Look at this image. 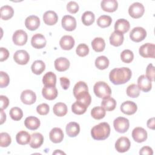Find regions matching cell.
<instances>
[{
  "label": "cell",
  "instance_id": "obj_2",
  "mask_svg": "<svg viewBox=\"0 0 155 155\" xmlns=\"http://www.w3.org/2000/svg\"><path fill=\"white\" fill-rule=\"evenodd\" d=\"M110 134V127L107 122H101L94 126L91 130V137L97 140H105Z\"/></svg>",
  "mask_w": 155,
  "mask_h": 155
},
{
  "label": "cell",
  "instance_id": "obj_31",
  "mask_svg": "<svg viewBox=\"0 0 155 155\" xmlns=\"http://www.w3.org/2000/svg\"><path fill=\"white\" fill-rule=\"evenodd\" d=\"M67 107L66 104L62 102L56 103L53 108V113L55 115L59 117H62L65 116L67 113Z\"/></svg>",
  "mask_w": 155,
  "mask_h": 155
},
{
  "label": "cell",
  "instance_id": "obj_51",
  "mask_svg": "<svg viewBox=\"0 0 155 155\" xmlns=\"http://www.w3.org/2000/svg\"><path fill=\"white\" fill-rule=\"evenodd\" d=\"M9 56V52L5 48L1 47L0 48V61L2 62L7 59Z\"/></svg>",
  "mask_w": 155,
  "mask_h": 155
},
{
  "label": "cell",
  "instance_id": "obj_5",
  "mask_svg": "<svg viewBox=\"0 0 155 155\" xmlns=\"http://www.w3.org/2000/svg\"><path fill=\"white\" fill-rule=\"evenodd\" d=\"M145 12L143 5L140 2H134L128 8V13L131 17L137 19L142 16Z\"/></svg>",
  "mask_w": 155,
  "mask_h": 155
},
{
  "label": "cell",
  "instance_id": "obj_21",
  "mask_svg": "<svg viewBox=\"0 0 155 155\" xmlns=\"http://www.w3.org/2000/svg\"><path fill=\"white\" fill-rule=\"evenodd\" d=\"M58 90L55 87H45L42 90L43 97L47 100H53L58 96Z\"/></svg>",
  "mask_w": 155,
  "mask_h": 155
},
{
  "label": "cell",
  "instance_id": "obj_34",
  "mask_svg": "<svg viewBox=\"0 0 155 155\" xmlns=\"http://www.w3.org/2000/svg\"><path fill=\"white\" fill-rule=\"evenodd\" d=\"M32 72L37 75L41 74L45 69V63L41 60H37L33 62L31 67Z\"/></svg>",
  "mask_w": 155,
  "mask_h": 155
},
{
  "label": "cell",
  "instance_id": "obj_41",
  "mask_svg": "<svg viewBox=\"0 0 155 155\" xmlns=\"http://www.w3.org/2000/svg\"><path fill=\"white\" fill-rule=\"evenodd\" d=\"M112 22V19L110 16L102 15L97 20V24L101 28L109 27Z\"/></svg>",
  "mask_w": 155,
  "mask_h": 155
},
{
  "label": "cell",
  "instance_id": "obj_12",
  "mask_svg": "<svg viewBox=\"0 0 155 155\" xmlns=\"http://www.w3.org/2000/svg\"><path fill=\"white\" fill-rule=\"evenodd\" d=\"M21 100L24 104L31 105L36 102V96L32 90H25L21 94Z\"/></svg>",
  "mask_w": 155,
  "mask_h": 155
},
{
  "label": "cell",
  "instance_id": "obj_7",
  "mask_svg": "<svg viewBox=\"0 0 155 155\" xmlns=\"http://www.w3.org/2000/svg\"><path fill=\"white\" fill-rule=\"evenodd\" d=\"M154 44L146 43L139 48V52L140 55L143 58H154Z\"/></svg>",
  "mask_w": 155,
  "mask_h": 155
},
{
  "label": "cell",
  "instance_id": "obj_23",
  "mask_svg": "<svg viewBox=\"0 0 155 155\" xmlns=\"http://www.w3.org/2000/svg\"><path fill=\"white\" fill-rule=\"evenodd\" d=\"M43 20L45 24L48 25H53L58 22V16L54 11L48 10L44 13Z\"/></svg>",
  "mask_w": 155,
  "mask_h": 155
},
{
  "label": "cell",
  "instance_id": "obj_57",
  "mask_svg": "<svg viewBox=\"0 0 155 155\" xmlns=\"http://www.w3.org/2000/svg\"><path fill=\"white\" fill-rule=\"evenodd\" d=\"M65 154V153H64L63 151H61L60 150H56L54 152H53V154Z\"/></svg>",
  "mask_w": 155,
  "mask_h": 155
},
{
  "label": "cell",
  "instance_id": "obj_15",
  "mask_svg": "<svg viewBox=\"0 0 155 155\" xmlns=\"http://www.w3.org/2000/svg\"><path fill=\"white\" fill-rule=\"evenodd\" d=\"M137 109V105L133 101H127L123 102L120 106L121 111L127 115L134 114Z\"/></svg>",
  "mask_w": 155,
  "mask_h": 155
},
{
  "label": "cell",
  "instance_id": "obj_28",
  "mask_svg": "<svg viewBox=\"0 0 155 155\" xmlns=\"http://www.w3.org/2000/svg\"><path fill=\"white\" fill-rule=\"evenodd\" d=\"M66 133L70 137H73L78 136L80 131L79 125L75 122H71L66 126Z\"/></svg>",
  "mask_w": 155,
  "mask_h": 155
},
{
  "label": "cell",
  "instance_id": "obj_52",
  "mask_svg": "<svg viewBox=\"0 0 155 155\" xmlns=\"http://www.w3.org/2000/svg\"><path fill=\"white\" fill-rule=\"evenodd\" d=\"M0 99H1V109L4 110L7 108L9 104V100L7 98V97L5 96L1 95Z\"/></svg>",
  "mask_w": 155,
  "mask_h": 155
},
{
  "label": "cell",
  "instance_id": "obj_44",
  "mask_svg": "<svg viewBox=\"0 0 155 155\" xmlns=\"http://www.w3.org/2000/svg\"><path fill=\"white\" fill-rule=\"evenodd\" d=\"M120 58L122 62L125 63H130L134 58V54L132 51L130 50H124L120 53Z\"/></svg>",
  "mask_w": 155,
  "mask_h": 155
},
{
  "label": "cell",
  "instance_id": "obj_24",
  "mask_svg": "<svg viewBox=\"0 0 155 155\" xmlns=\"http://www.w3.org/2000/svg\"><path fill=\"white\" fill-rule=\"evenodd\" d=\"M54 67L58 71H64L70 67V61L68 59L63 57L59 58L54 61Z\"/></svg>",
  "mask_w": 155,
  "mask_h": 155
},
{
  "label": "cell",
  "instance_id": "obj_38",
  "mask_svg": "<svg viewBox=\"0 0 155 155\" xmlns=\"http://www.w3.org/2000/svg\"><path fill=\"white\" fill-rule=\"evenodd\" d=\"M95 66L99 70H104L108 68L109 65V60L105 56L97 57L95 60Z\"/></svg>",
  "mask_w": 155,
  "mask_h": 155
},
{
  "label": "cell",
  "instance_id": "obj_33",
  "mask_svg": "<svg viewBox=\"0 0 155 155\" xmlns=\"http://www.w3.org/2000/svg\"><path fill=\"white\" fill-rule=\"evenodd\" d=\"M91 46L95 51L101 52L104 51L105 47V41L102 38H95L91 42Z\"/></svg>",
  "mask_w": 155,
  "mask_h": 155
},
{
  "label": "cell",
  "instance_id": "obj_54",
  "mask_svg": "<svg viewBox=\"0 0 155 155\" xmlns=\"http://www.w3.org/2000/svg\"><path fill=\"white\" fill-rule=\"evenodd\" d=\"M139 154H142V155H145V154L152 155L153 154V151L151 147H150L148 146H145V147H143L140 149V150L139 151Z\"/></svg>",
  "mask_w": 155,
  "mask_h": 155
},
{
  "label": "cell",
  "instance_id": "obj_45",
  "mask_svg": "<svg viewBox=\"0 0 155 155\" xmlns=\"http://www.w3.org/2000/svg\"><path fill=\"white\" fill-rule=\"evenodd\" d=\"M12 142V139L7 133H1L0 134V146L1 147H7Z\"/></svg>",
  "mask_w": 155,
  "mask_h": 155
},
{
  "label": "cell",
  "instance_id": "obj_56",
  "mask_svg": "<svg viewBox=\"0 0 155 155\" xmlns=\"http://www.w3.org/2000/svg\"><path fill=\"white\" fill-rule=\"evenodd\" d=\"M1 111V125H2L6 120V114L4 112L2 109H1L0 110Z\"/></svg>",
  "mask_w": 155,
  "mask_h": 155
},
{
  "label": "cell",
  "instance_id": "obj_42",
  "mask_svg": "<svg viewBox=\"0 0 155 155\" xmlns=\"http://www.w3.org/2000/svg\"><path fill=\"white\" fill-rule=\"evenodd\" d=\"M139 94L140 89L136 84H131L127 88V94L130 97L136 98L139 96Z\"/></svg>",
  "mask_w": 155,
  "mask_h": 155
},
{
  "label": "cell",
  "instance_id": "obj_27",
  "mask_svg": "<svg viewBox=\"0 0 155 155\" xmlns=\"http://www.w3.org/2000/svg\"><path fill=\"white\" fill-rule=\"evenodd\" d=\"M42 82L45 87H55L56 83V76L51 72H47L42 78Z\"/></svg>",
  "mask_w": 155,
  "mask_h": 155
},
{
  "label": "cell",
  "instance_id": "obj_16",
  "mask_svg": "<svg viewBox=\"0 0 155 155\" xmlns=\"http://www.w3.org/2000/svg\"><path fill=\"white\" fill-rule=\"evenodd\" d=\"M46 39L44 35L40 33H36L34 35L31 39V45L37 49H41L44 48L46 45Z\"/></svg>",
  "mask_w": 155,
  "mask_h": 155
},
{
  "label": "cell",
  "instance_id": "obj_43",
  "mask_svg": "<svg viewBox=\"0 0 155 155\" xmlns=\"http://www.w3.org/2000/svg\"><path fill=\"white\" fill-rule=\"evenodd\" d=\"M10 117L14 120H19L23 116L22 110L19 107H13L11 108L9 112Z\"/></svg>",
  "mask_w": 155,
  "mask_h": 155
},
{
  "label": "cell",
  "instance_id": "obj_49",
  "mask_svg": "<svg viewBox=\"0 0 155 155\" xmlns=\"http://www.w3.org/2000/svg\"><path fill=\"white\" fill-rule=\"evenodd\" d=\"M67 10L70 13L74 14L79 10V5L75 1H70L67 5Z\"/></svg>",
  "mask_w": 155,
  "mask_h": 155
},
{
  "label": "cell",
  "instance_id": "obj_3",
  "mask_svg": "<svg viewBox=\"0 0 155 155\" xmlns=\"http://www.w3.org/2000/svg\"><path fill=\"white\" fill-rule=\"evenodd\" d=\"M93 91L97 97L103 99L110 97L111 94V90L110 86L103 81L97 82L94 85Z\"/></svg>",
  "mask_w": 155,
  "mask_h": 155
},
{
  "label": "cell",
  "instance_id": "obj_30",
  "mask_svg": "<svg viewBox=\"0 0 155 155\" xmlns=\"http://www.w3.org/2000/svg\"><path fill=\"white\" fill-rule=\"evenodd\" d=\"M31 136L25 131H20L16 136V140L19 145H26L30 142Z\"/></svg>",
  "mask_w": 155,
  "mask_h": 155
},
{
  "label": "cell",
  "instance_id": "obj_25",
  "mask_svg": "<svg viewBox=\"0 0 155 155\" xmlns=\"http://www.w3.org/2000/svg\"><path fill=\"white\" fill-rule=\"evenodd\" d=\"M44 142V137L42 134L39 133H35L31 135V139L30 142V146L32 148H39Z\"/></svg>",
  "mask_w": 155,
  "mask_h": 155
},
{
  "label": "cell",
  "instance_id": "obj_9",
  "mask_svg": "<svg viewBox=\"0 0 155 155\" xmlns=\"http://www.w3.org/2000/svg\"><path fill=\"white\" fill-rule=\"evenodd\" d=\"M27 38V34L25 31L22 30H18L13 33L12 39L15 45L22 46L26 44Z\"/></svg>",
  "mask_w": 155,
  "mask_h": 155
},
{
  "label": "cell",
  "instance_id": "obj_1",
  "mask_svg": "<svg viewBox=\"0 0 155 155\" xmlns=\"http://www.w3.org/2000/svg\"><path fill=\"white\" fill-rule=\"evenodd\" d=\"M131 71L129 68H115L110 71L109 78L113 84L120 85L128 82L131 79Z\"/></svg>",
  "mask_w": 155,
  "mask_h": 155
},
{
  "label": "cell",
  "instance_id": "obj_47",
  "mask_svg": "<svg viewBox=\"0 0 155 155\" xmlns=\"http://www.w3.org/2000/svg\"><path fill=\"white\" fill-rule=\"evenodd\" d=\"M10 82V78L7 73L4 71H0V87L4 88L7 87Z\"/></svg>",
  "mask_w": 155,
  "mask_h": 155
},
{
  "label": "cell",
  "instance_id": "obj_14",
  "mask_svg": "<svg viewBox=\"0 0 155 155\" xmlns=\"http://www.w3.org/2000/svg\"><path fill=\"white\" fill-rule=\"evenodd\" d=\"M137 86L142 91L148 92L151 89V81L146 75H141L138 78Z\"/></svg>",
  "mask_w": 155,
  "mask_h": 155
},
{
  "label": "cell",
  "instance_id": "obj_13",
  "mask_svg": "<svg viewBox=\"0 0 155 155\" xmlns=\"http://www.w3.org/2000/svg\"><path fill=\"white\" fill-rule=\"evenodd\" d=\"M132 137L134 141L141 143L147 139V132L142 127H136L132 131Z\"/></svg>",
  "mask_w": 155,
  "mask_h": 155
},
{
  "label": "cell",
  "instance_id": "obj_35",
  "mask_svg": "<svg viewBox=\"0 0 155 155\" xmlns=\"http://www.w3.org/2000/svg\"><path fill=\"white\" fill-rule=\"evenodd\" d=\"M101 106L107 111H113L116 107V101L114 98L108 97L103 99L101 102Z\"/></svg>",
  "mask_w": 155,
  "mask_h": 155
},
{
  "label": "cell",
  "instance_id": "obj_22",
  "mask_svg": "<svg viewBox=\"0 0 155 155\" xmlns=\"http://www.w3.org/2000/svg\"><path fill=\"white\" fill-rule=\"evenodd\" d=\"M101 4L104 11L110 13L115 12L118 7V3L116 0H103Z\"/></svg>",
  "mask_w": 155,
  "mask_h": 155
},
{
  "label": "cell",
  "instance_id": "obj_18",
  "mask_svg": "<svg viewBox=\"0 0 155 155\" xmlns=\"http://www.w3.org/2000/svg\"><path fill=\"white\" fill-rule=\"evenodd\" d=\"M130 27V22L125 19H117L114 24V31L121 34L127 33Z\"/></svg>",
  "mask_w": 155,
  "mask_h": 155
},
{
  "label": "cell",
  "instance_id": "obj_39",
  "mask_svg": "<svg viewBox=\"0 0 155 155\" xmlns=\"http://www.w3.org/2000/svg\"><path fill=\"white\" fill-rule=\"evenodd\" d=\"M95 16L94 13L90 11H87L84 12L82 15V22L85 25L88 26L93 24L94 21Z\"/></svg>",
  "mask_w": 155,
  "mask_h": 155
},
{
  "label": "cell",
  "instance_id": "obj_40",
  "mask_svg": "<svg viewBox=\"0 0 155 155\" xmlns=\"http://www.w3.org/2000/svg\"><path fill=\"white\" fill-rule=\"evenodd\" d=\"M105 110L101 106H97L94 107L91 111V116L97 120L103 119L105 116Z\"/></svg>",
  "mask_w": 155,
  "mask_h": 155
},
{
  "label": "cell",
  "instance_id": "obj_8",
  "mask_svg": "<svg viewBox=\"0 0 155 155\" xmlns=\"http://www.w3.org/2000/svg\"><path fill=\"white\" fill-rule=\"evenodd\" d=\"M131 143L129 139L127 137H119L115 143V148L119 153L127 151L130 148Z\"/></svg>",
  "mask_w": 155,
  "mask_h": 155
},
{
  "label": "cell",
  "instance_id": "obj_20",
  "mask_svg": "<svg viewBox=\"0 0 155 155\" xmlns=\"http://www.w3.org/2000/svg\"><path fill=\"white\" fill-rule=\"evenodd\" d=\"M61 47L64 50H70L74 45V38L69 35H65L61 38L59 41Z\"/></svg>",
  "mask_w": 155,
  "mask_h": 155
},
{
  "label": "cell",
  "instance_id": "obj_36",
  "mask_svg": "<svg viewBox=\"0 0 155 155\" xmlns=\"http://www.w3.org/2000/svg\"><path fill=\"white\" fill-rule=\"evenodd\" d=\"M88 107L82 104V102L76 101L75 102H74L71 105V110L72 111L78 115L82 114L85 113Z\"/></svg>",
  "mask_w": 155,
  "mask_h": 155
},
{
  "label": "cell",
  "instance_id": "obj_26",
  "mask_svg": "<svg viewBox=\"0 0 155 155\" xmlns=\"http://www.w3.org/2000/svg\"><path fill=\"white\" fill-rule=\"evenodd\" d=\"M25 127L30 130H37L40 126L39 119L35 116H28L24 121Z\"/></svg>",
  "mask_w": 155,
  "mask_h": 155
},
{
  "label": "cell",
  "instance_id": "obj_10",
  "mask_svg": "<svg viewBox=\"0 0 155 155\" xmlns=\"http://www.w3.org/2000/svg\"><path fill=\"white\" fill-rule=\"evenodd\" d=\"M62 27L66 31H73L76 27V19L70 15H65L62 19Z\"/></svg>",
  "mask_w": 155,
  "mask_h": 155
},
{
  "label": "cell",
  "instance_id": "obj_53",
  "mask_svg": "<svg viewBox=\"0 0 155 155\" xmlns=\"http://www.w3.org/2000/svg\"><path fill=\"white\" fill-rule=\"evenodd\" d=\"M60 82H61V85L62 88L64 90H67L69 87H70V80L65 78V77H61L60 78Z\"/></svg>",
  "mask_w": 155,
  "mask_h": 155
},
{
  "label": "cell",
  "instance_id": "obj_4",
  "mask_svg": "<svg viewBox=\"0 0 155 155\" xmlns=\"http://www.w3.org/2000/svg\"><path fill=\"white\" fill-rule=\"evenodd\" d=\"M113 126L115 130L120 133H125L129 128V120L124 117H118L113 121Z\"/></svg>",
  "mask_w": 155,
  "mask_h": 155
},
{
  "label": "cell",
  "instance_id": "obj_19",
  "mask_svg": "<svg viewBox=\"0 0 155 155\" xmlns=\"http://www.w3.org/2000/svg\"><path fill=\"white\" fill-rule=\"evenodd\" d=\"M49 137L52 142L55 143H60L64 138L63 131L60 128H53L49 133Z\"/></svg>",
  "mask_w": 155,
  "mask_h": 155
},
{
  "label": "cell",
  "instance_id": "obj_11",
  "mask_svg": "<svg viewBox=\"0 0 155 155\" xmlns=\"http://www.w3.org/2000/svg\"><path fill=\"white\" fill-rule=\"evenodd\" d=\"M13 59L18 64L25 65L29 61L30 56L27 51L24 50H19L15 53L13 55Z\"/></svg>",
  "mask_w": 155,
  "mask_h": 155
},
{
  "label": "cell",
  "instance_id": "obj_46",
  "mask_svg": "<svg viewBox=\"0 0 155 155\" xmlns=\"http://www.w3.org/2000/svg\"><path fill=\"white\" fill-rule=\"evenodd\" d=\"M76 52L78 56L81 57H84L88 54L89 48L85 44H80L78 45L76 49Z\"/></svg>",
  "mask_w": 155,
  "mask_h": 155
},
{
  "label": "cell",
  "instance_id": "obj_6",
  "mask_svg": "<svg viewBox=\"0 0 155 155\" xmlns=\"http://www.w3.org/2000/svg\"><path fill=\"white\" fill-rule=\"evenodd\" d=\"M147 36V31L145 29L140 27H136L133 28L130 33V39L136 42H139L143 41Z\"/></svg>",
  "mask_w": 155,
  "mask_h": 155
},
{
  "label": "cell",
  "instance_id": "obj_17",
  "mask_svg": "<svg viewBox=\"0 0 155 155\" xmlns=\"http://www.w3.org/2000/svg\"><path fill=\"white\" fill-rule=\"evenodd\" d=\"M40 25L39 18L35 15L28 16L25 20V25L26 28L31 31L36 30Z\"/></svg>",
  "mask_w": 155,
  "mask_h": 155
},
{
  "label": "cell",
  "instance_id": "obj_55",
  "mask_svg": "<svg viewBox=\"0 0 155 155\" xmlns=\"http://www.w3.org/2000/svg\"><path fill=\"white\" fill-rule=\"evenodd\" d=\"M147 127L152 130L154 129V118L152 117L148 120L147 121Z\"/></svg>",
  "mask_w": 155,
  "mask_h": 155
},
{
  "label": "cell",
  "instance_id": "obj_32",
  "mask_svg": "<svg viewBox=\"0 0 155 155\" xmlns=\"http://www.w3.org/2000/svg\"><path fill=\"white\" fill-rule=\"evenodd\" d=\"M1 18L3 20H8L12 18L14 14L13 8L10 5L2 6L1 9Z\"/></svg>",
  "mask_w": 155,
  "mask_h": 155
},
{
  "label": "cell",
  "instance_id": "obj_48",
  "mask_svg": "<svg viewBox=\"0 0 155 155\" xmlns=\"http://www.w3.org/2000/svg\"><path fill=\"white\" fill-rule=\"evenodd\" d=\"M50 110V107L47 104H41L39 105L36 108V111L40 115H46L48 113Z\"/></svg>",
  "mask_w": 155,
  "mask_h": 155
},
{
  "label": "cell",
  "instance_id": "obj_29",
  "mask_svg": "<svg viewBox=\"0 0 155 155\" xmlns=\"http://www.w3.org/2000/svg\"><path fill=\"white\" fill-rule=\"evenodd\" d=\"M124 35L117 31H113L110 36V42L114 47L121 45L124 42Z\"/></svg>",
  "mask_w": 155,
  "mask_h": 155
},
{
  "label": "cell",
  "instance_id": "obj_37",
  "mask_svg": "<svg viewBox=\"0 0 155 155\" xmlns=\"http://www.w3.org/2000/svg\"><path fill=\"white\" fill-rule=\"evenodd\" d=\"M86 91H88V88L87 84L84 81H79L74 86L73 94L74 97Z\"/></svg>",
  "mask_w": 155,
  "mask_h": 155
},
{
  "label": "cell",
  "instance_id": "obj_50",
  "mask_svg": "<svg viewBox=\"0 0 155 155\" xmlns=\"http://www.w3.org/2000/svg\"><path fill=\"white\" fill-rule=\"evenodd\" d=\"M146 76L152 82L154 79V67L152 64H148L146 69Z\"/></svg>",
  "mask_w": 155,
  "mask_h": 155
}]
</instances>
